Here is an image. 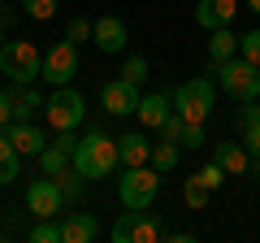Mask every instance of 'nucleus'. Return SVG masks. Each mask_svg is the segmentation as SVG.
<instances>
[{
	"mask_svg": "<svg viewBox=\"0 0 260 243\" xmlns=\"http://www.w3.org/2000/svg\"><path fill=\"white\" fill-rule=\"evenodd\" d=\"M208 74H217V87H221L230 100H260V66H251L247 56H230V61H213Z\"/></svg>",
	"mask_w": 260,
	"mask_h": 243,
	"instance_id": "nucleus-1",
	"label": "nucleus"
},
{
	"mask_svg": "<svg viewBox=\"0 0 260 243\" xmlns=\"http://www.w3.org/2000/svg\"><path fill=\"white\" fill-rule=\"evenodd\" d=\"M117 165H121L117 139H109L104 131H91L87 139H78V148H74V169H78L83 178H109Z\"/></svg>",
	"mask_w": 260,
	"mask_h": 243,
	"instance_id": "nucleus-2",
	"label": "nucleus"
},
{
	"mask_svg": "<svg viewBox=\"0 0 260 243\" xmlns=\"http://www.w3.org/2000/svg\"><path fill=\"white\" fill-rule=\"evenodd\" d=\"M0 74L9 78V83H18V87H30L35 78H44L39 48L26 44V39H5V48H0Z\"/></svg>",
	"mask_w": 260,
	"mask_h": 243,
	"instance_id": "nucleus-3",
	"label": "nucleus"
},
{
	"mask_svg": "<svg viewBox=\"0 0 260 243\" xmlns=\"http://www.w3.org/2000/svg\"><path fill=\"white\" fill-rule=\"evenodd\" d=\"M156 191H160V169H152V165H126V174L117 178L121 208H152Z\"/></svg>",
	"mask_w": 260,
	"mask_h": 243,
	"instance_id": "nucleus-4",
	"label": "nucleus"
},
{
	"mask_svg": "<svg viewBox=\"0 0 260 243\" xmlns=\"http://www.w3.org/2000/svg\"><path fill=\"white\" fill-rule=\"evenodd\" d=\"M83 113H87V100H83V92L78 87H56L52 96H48V104H44V122L52 126V131H74L78 122H83Z\"/></svg>",
	"mask_w": 260,
	"mask_h": 243,
	"instance_id": "nucleus-5",
	"label": "nucleus"
},
{
	"mask_svg": "<svg viewBox=\"0 0 260 243\" xmlns=\"http://www.w3.org/2000/svg\"><path fill=\"white\" fill-rule=\"evenodd\" d=\"M213 104H217V92H213L208 78H186L174 92V109L182 113V122H208L213 117Z\"/></svg>",
	"mask_w": 260,
	"mask_h": 243,
	"instance_id": "nucleus-6",
	"label": "nucleus"
},
{
	"mask_svg": "<svg viewBox=\"0 0 260 243\" xmlns=\"http://www.w3.org/2000/svg\"><path fill=\"white\" fill-rule=\"evenodd\" d=\"M74 74H78V44L74 39H56L44 52V83L65 87V83H74Z\"/></svg>",
	"mask_w": 260,
	"mask_h": 243,
	"instance_id": "nucleus-7",
	"label": "nucleus"
},
{
	"mask_svg": "<svg viewBox=\"0 0 260 243\" xmlns=\"http://www.w3.org/2000/svg\"><path fill=\"white\" fill-rule=\"evenodd\" d=\"M65 204H70V200H65L61 183H56V178H48V174L35 178V183L26 187V213H35V217H61Z\"/></svg>",
	"mask_w": 260,
	"mask_h": 243,
	"instance_id": "nucleus-8",
	"label": "nucleus"
},
{
	"mask_svg": "<svg viewBox=\"0 0 260 243\" xmlns=\"http://www.w3.org/2000/svg\"><path fill=\"white\" fill-rule=\"evenodd\" d=\"M160 239V226L148 217V208H126L113 222V243H152Z\"/></svg>",
	"mask_w": 260,
	"mask_h": 243,
	"instance_id": "nucleus-9",
	"label": "nucleus"
},
{
	"mask_svg": "<svg viewBox=\"0 0 260 243\" xmlns=\"http://www.w3.org/2000/svg\"><path fill=\"white\" fill-rule=\"evenodd\" d=\"M139 87L135 83H126V78H113V83H104V92H100V104H104V113H113V117H130V113L139 109Z\"/></svg>",
	"mask_w": 260,
	"mask_h": 243,
	"instance_id": "nucleus-10",
	"label": "nucleus"
},
{
	"mask_svg": "<svg viewBox=\"0 0 260 243\" xmlns=\"http://www.w3.org/2000/svg\"><path fill=\"white\" fill-rule=\"evenodd\" d=\"M95 48L100 52H126V44H130V31H126V22L121 18H113V13H104V18H95Z\"/></svg>",
	"mask_w": 260,
	"mask_h": 243,
	"instance_id": "nucleus-11",
	"label": "nucleus"
},
{
	"mask_svg": "<svg viewBox=\"0 0 260 243\" xmlns=\"http://www.w3.org/2000/svg\"><path fill=\"white\" fill-rule=\"evenodd\" d=\"M234 13H239V0H200V5H195V22H200L204 31L230 26Z\"/></svg>",
	"mask_w": 260,
	"mask_h": 243,
	"instance_id": "nucleus-12",
	"label": "nucleus"
},
{
	"mask_svg": "<svg viewBox=\"0 0 260 243\" xmlns=\"http://www.w3.org/2000/svg\"><path fill=\"white\" fill-rule=\"evenodd\" d=\"M61 239L65 243H91V239H100V222L91 213H61Z\"/></svg>",
	"mask_w": 260,
	"mask_h": 243,
	"instance_id": "nucleus-13",
	"label": "nucleus"
},
{
	"mask_svg": "<svg viewBox=\"0 0 260 243\" xmlns=\"http://www.w3.org/2000/svg\"><path fill=\"white\" fill-rule=\"evenodd\" d=\"M169 104H174V100H169L165 92H148V96H143L139 109H135V113H139V122H143V131H160V126H165V117L174 113Z\"/></svg>",
	"mask_w": 260,
	"mask_h": 243,
	"instance_id": "nucleus-14",
	"label": "nucleus"
},
{
	"mask_svg": "<svg viewBox=\"0 0 260 243\" xmlns=\"http://www.w3.org/2000/svg\"><path fill=\"white\" fill-rule=\"evenodd\" d=\"M117 157L121 165H152V143H148V131H130L117 139Z\"/></svg>",
	"mask_w": 260,
	"mask_h": 243,
	"instance_id": "nucleus-15",
	"label": "nucleus"
},
{
	"mask_svg": "<svg viewBox=\"0 0 260 243\" xmlns=\"http://www.w3.org/2000/svg\"><path fill=\"white\" fill-rule=\"evenodd\" d=\"M9 139H13V148H18L22 157H39V152L52 143V139H44V131L30 126V122H9Z\"/></svg>",
	"mask_w": 260,
	"mask_h": 243,
	"instance_id": "nucleus-16",
	"label": "nucleus"
},
{
	"mask_svg": "<svg viewBox=\"0 0 260 243\" xmlns=\"http://www.w3.org/2000/svg\"><path fill=\"white\" fill-rule=\"evenodd\" d=\"M9 100H13V122H26L30 113H39V109L48 104L39 92H30V87H18V83H9Z\"/></svg>",
	"mask_w": 260,
	"mask_h": 243,
	"instance_id": "nucleus-17",
	"label": "nucleus"
},
{
	"mask_svg": "<svg viewBox=\"0 0 260 243\" xmlns=\"http://www.w3.org/2000/svg\"><path fill=\"white\" fill-rule=\"evenodd\" d=\"M217 165L225 169V174H247L251 169V157L243 143H217Z\"/></svg>",
	"mask_w": 260,
	"mask_h": 243,
	"instance_id": "nucleus-18",
	"label": "nucleus"
},
{
	"mask_svg": "<svg viewBox=\"0 0 260 243\" xmlns=\"http://www.w3.org/2000/svg\"><path fill=\"white\" fill-rule=\"evenodd\" d=\"M208 56H213V61H230V56H239V35H234L230 26L208 31Z\"/></svg>",
	"mask_w": 260,
	"mask_h": 243,
	"instance_id": "nucleus-19",
	"label": "nucleus"
},
{
	"mask_svg": "<svg viewBox=\"0 0 260 243\" xmlns=\"http://www.w3.org/2000/svg\"><path fill=\"white\" fill-rule=\"evenodd\" d=\"M18 174H22V152L13 148L9 135H0V187H9Z\"/></svg>",
	"mask_w": 260,
	"mask_h": 243,
	"instance_id": "nucleus-20",
	"label": "nucleus"
},
{
	"mask_svg": "<svg viewBox=\"0 0 260 243\" xmlns=\"http://www.w3.org/2000/svg\"><path fill=\"white\" fill-rule=\"evenodd\" d=\"M70 165H74V157H70V152H61L56 143H48V148L39 152V169H44L48 178H61Z\"/></svg>",
	"mask_w": 260,
	"mask_h": 243,
	"instance_id": "nucleus-21",
	"label": "nucleus"
},
{
	"mask_svg": "<svg viewBox=\"0 0 260 243\" xmlns=\"http://www.w3.org/2000/svg\"><path fill=\"white\" fill-rule=\"evenodd\" d=\"M178 148H182V143H169V139L152 143V169H160V174H169V169L178 165Z\"/></svg>",
	"mask_w": 260,
	"mask_h": 243,
	"instance_id": "nucleus-22",
	"label": "nucleus"
},
{
	"mask_svg": "<svg viewBox=\"0 0 260 243\" xmlns=\"http://www.w3.org/2000/svg\"><path fill=\"white\" fill-rule=\"evenodd\" d=\"M56 183H61V191H65V200H70V204L78 208V200H83V191H87V178L78 174L74 165H70V169H65L61 178H56Z\"/></svg>",
	"mask_w": 260,
	"mask_h": 243,
	"instance_id": "nucleus-23",
	"label": "nucleus"
},
{
	"mask_svg": "<svg viewBox=\"0 0 260 243\" xmlns=\"http://www.w3.org/2000/svg\"><path fill=\"white\" fill-rule=\"evenodd\" d=\"M182 200H186L191 208H204V204H208V187H204L195 174H191V178H182Z\"/></svg>",
	"mask_w": 260,
	"mask_h": 243,
	"instance_id": "nucleus-24",
	"label": "nucleus"
},
{
	"mask_svg": "<svg viewBox=\"0 0 260 243\" xmlns=\"http://www.w3.org/2000/svg\"><path fill=\"white\" fill-rule=\"evenodd\" d=\"M30 243H65V239H61V222H52V217H39V226L30 230Z\"/></svg>",
	"mask_w": 260,
	"mask_h": 243,
	"instance_id": "nucleus-25",
	"label": "nucleus"
},
{
	"mask_svg": "<svg viewBox=\"0 0 260 243\" xmlns=\"http://www.w3.org/2000/svg\"><path fill=\"white\" fill-rule=\"evenodd\" d=\"M18 5H22V13H26V18H35V22L56 18V0H18Z\"/></svg>",
	"mask_w": 260,
	"mask_h": 243,
	"instance_id": "nucleus-26",
	"label": "nucleus"
},
{
	"mask_svg": "<svg viewBox=\"0 0 260 243\" xmlns=\"http://www.w3.org/2000/svg\"><path fill=\"white\" fill-rule=\"evenodd\" d=\"M121 78L139 87L143 78H148V56H126V66H121Z\"/></svg>",
	"mask_w": 260,
	"mask_h": 243,
	"instance_id": "nucleus-27",
	"label": "nucleus"
},
{
	"mask_svg": "<svg viewBox=\"0 0 260 243\" xmlns=\"http://www.w3.org/2000/svg\"><path fill=\"white\" fill-rule=\"evenodd\" d=\"M239 56H247L251 66H260V31H247V35H239Z\"/></svg>",
	"mask_w": 260,
	"mask_h": 243,
	"instance_id": "nucleus-28",
	"label": "nucleus"
},
{
	"mask_svg": "<svg viewBox=\"0 0 260 243\" xmlns=\"http://www.w3.org/2000/svg\"><path fill=\"white\" fill-rule=\"evenodd\" d=\"M182 126H186V122H182V113L174 109V113L165 117V126H160L156 135H160V139H169V143H182Z\"/></svg>",
	"mask_w": 260,
	"mask_h": 243,
	"instance_id": "nucleus-29",
	"label": "nucleus"
},
{
	"mask_svg": "<svg viewBox=\"0 0 260 243\" xmlns=\"http://www.w3.org/2000/svg\"><path fill=\"white\" fill-rule=\"evenodd\" d=\"M91 35H95V22H87V18H70V26H65V39L83 44V39H91Z\"/></svg>",
	"mask_w": 260,
	"mask_h": 243,
	"instance_id": "nucleus-30",
	"label": "nucleus"
},
{
	"mask_svg": "<svg viewBox=\"0 0 260 243\" xmlns=\"http://www.w3.org/2000/svg\"><path fill=\"white\" fill-rule=\"evenodd\" d=\"M195 178H200V183H204L208 191H217V187H221V183H225V178H230V174H225V169H221V165H217V161H213V165H204V169H200V174H195Z\"/></svg>",
	"mask_w": 260,
	"mask_h": 243,
	"instance_id": "nucleus-31",
	"label": "nucleus"
},
{
	"mask_svg": "<svg viewBox=\"0 0 260 243\" xmlns=\"http://www.w3.org/2000/svg\"><path fill=\"white\" fill-rule=\"evenodd\" d=\"M182 148H204V122H186L182 126Z\"/></svg>",
	"mask_w": 260,
	"mask_h": 243,
	"instance_id": "nucleus-32",
	"label": "nucleus"
},
{
	"mask_svg": "<svg viewBox=\"0 0 260 243\" xmlns=\"http://www.w3.org/2000/svg\"><path fill=\"white\" fill-rule=\"evenodd\" d=\"M56 148H61V152H70V157H74V148H78V139H74V131H56Z\"/></svg>",
	"mask_w": 260,
	"mask_h": 243,
	"instance_id": "nucleus-33",
	"label": "nucleus"
},
{
	"mask_svg": "<svg viewBox=\"0 0 260 243\" xmlns=\"http://www.w3.org/2000/svg\"><path fill=\"white\" fill-rule=\"evenodd\" d=\"M9 117H13V100L9 92H0V126H9Z\"/></svg>",
	"mask_w": 260,
	"mask_h": 243,
	"instance_id": "nucleus-34",
	"label": "nucleus"
},
{
	"mask_svg": "<svg viewBox=\"0 0 260 243\" xmlns=\"http://www.w3.org/2000/svg\"><path fill=\"white\" fill-rule=\"evenodd\" d=\"M0 22H5V26H13V22H18V9H13V5H0Z\"/></svg>",
	"mask_w": 260,
	"mask_h": 243,
	"instance_id": "nucleus-35",
	"label": "nucleus"
},
{
	"mask_svg": "<svg viewBox=\"0 0 260 243\" xmlns=\"http://www.w3.org/2000/svg\"><path fill=\"white\" fill-rule=\"evenodd\" d=\"M5 31H9V26H5V22H0V48H5Z\"/></svg>",
	"mask_w": 260,
	"mask_h": 243,
	"instance_id": "nucleus-36",
	"label": "nucleus"
},
{
	"mask_svg": "<svg viewBox=\"0 0 260 243\" xmlns=\"http://www.w3.org/2000/svg\"><path fill=\"white\" fill-rule=\"evenodd\" d=\"M251 174H256V178H260V157H256V165H251Z\"/></svg>",
	"mask_w": 260,
	"mask_h": 243,
	"instance_id": "nucleus-37",
	"label": "nucleus"
},
{
	"mask_svg": "<svg viewBox=\"0 0 260 243\" xmlns=\"http://www.w3.org/2000/svg\"><path fill=\"white\" fill-rule=\"evenodd\" d=\"M247 5H251V9H256V13H260V0H247Z\"/></svg>",
	"mask_w": 260,
	"mask_h": 243,
	"instance_id": "nucleus-38",
	"label": "nucleus"
}]
</instances>
